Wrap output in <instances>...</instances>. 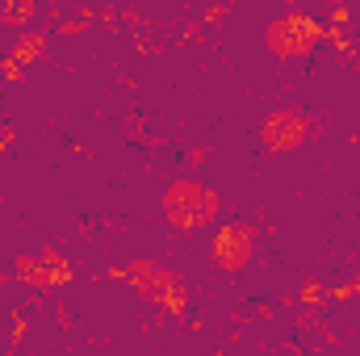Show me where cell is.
<instances>
[{"mask_svg": "<svg viewBox=\"0 0 360 356\" xmlns=\"http://www.w3.org/2000/svg\"><path fill=\"white\" fill-rule=\"evenodd\" d=\"M105 276L109 281H130V289L143 302L160 306L172 319H184V310H188V281L180 276L176 268H164L151 256H134L130 265H122V268H105Z\"/></svg>", "mask_w": 360, "mask_h": 356, "instance_id": "6da1fadb", "label": "cell"}, {"mask_svg": "<svg viewBox=\"0 0 360 356\" xmlns=\"http://www.w3.org/2000/svg\"><path fill=\"white\" fill-rule=\"evenodd\" d=\"M160 214H164V222H168L176 235H197V231H205V227L218 222L222 197H218V189H210L205 180L176 177V180H168V189L160 193Z\"/></svg>", "mask_w": 360, "mask_h": 356, "instance_id": "7a4b0ae2", "label": "cell"}, {"mask_svg": "<svg viewBox=\"0 0 360 356\" xmlns=\"http://www.w3.org/2000/svg\"><path fill=\"white\" fill-rule=\"evenodd\" d=\"M319 42H323V21L310 17V13H297V8L276 13L269 25H264V46H269V55H276L281 63H293V59L310 55Z\"/></svg>", "mask_w": 360, "mask_h": 356, "instance_id": "3957f363", "label": "cell"}, {"mask_svg": "<svg viewBox=\"0 0 360 356\" xmlns=\"http://www.w3.org/2000/svg\"><path fill=\"white\" fill-rule=\"evenodd\" d=\"M310 134L319 139L323 126H314V117L306 109H297V105H276L260 122V147H264V155H293V151H302L310 143Z\"/></svg>", "mask_w": 360, "mask_h": 356, "instance_id": "277c9868", "label": "cell"}, {"mask_svg": "<svg viewBox=\"0 0 360 356\" xmlns=\"http://www.w3.org/2000/svg\"><path fill=\"white\" fill-rule=\"evenodd\" d=\"M256 239H260V227L248 222V218H235V222L214 227V239H210V268L222 272V276H239L243 268L256 260Z\"/></svg>", "mask_w": 360, "mask_h": 356, "instance_id": "5b68a950", "label": "cell"}, {"mask_svg": "<svg viewBox=\"0 0 360 356\" xmlns=\"http://www.w3.org/2000/svg\"><path fill=\"white\" fill-rule=\"evenodd\" d=\"M8 276H13V285H25V289L42 293V289L68 285L76 272H72V265L59 256V248H42L38 256H17L13 268H8Z\"/></svg>", "mask_w": 360, "mask_h": 356, "instance_id": "8992f818", "label": "cell"}, {"mask_svg": "<svg viewBox=\"0 0 360 356\" xmlns=\"http://www.w3.org/2000/svg\"><path fill=\"white\" fill-rule=\"evenodd\" d=\"M46 51V34L42 30H25L17 42H13V51H8V59L17 63V68H30V63H38V55Z\"/></svg>", "mask_w": 360, "mask_h": 356, "instance_id": "52a82bcc", "label": "cell"}, {"mask_svg": "<svg viewBox=\"0 0 360 356\" xmlns=\"http://www.w3.org/2000/svg\"><path fill=\"white\" fill-rule=\"evenodd\" d=\"M34 13H38V0H4V8H0V25H8V30H25V25L34 21Z\"/></svg>", "mask_w": 360, "mask_h": 356, "instance_id": "ba28073f", "label": "cell"}, {"mask_svg": "<svg viewBox=\"0 0 360 356\" xmlns=\"http://www.w3.org/2000/svg\"><path fill=\"white\" fill-rule=\"evenodd\" d=\"M92 17H96L92 8H80V13H76L72 21H63V25H55L51 34H59V38H72V34H84V30L92 25Z\"/></svg>", "mask_w": 360, "mask_h": 356, "instance_id": "9c48e42d", "label": "cell"}, {"mask_svg": "<svg viewBox=\"0 0 360 356\" xmlns=\"http://www.w3.org/2000/svg\"><path fill=\"white\" fill-rule=\"evenodd\" d=\"M297 302H302V306H310V310H319V306L327 302V289H323L319 281H306V285H302V293H297Z\"/></svg>", "mask_w": 360, "mask_h": 356, "instance_id": "30bf717a", "label": "cell"}, {"mask_svg": "<svg viewBox=\"0 0 360 356\" xmlns=\"http://www.w3.org/2000/svg\"><path fill=\"white\" fill-rule=\"evenodd\" d=\"M96 17H101V25H105L109 34H117V30H122V8H101Z\"/></svg>", "mask_w": 360, "mask_h": 356, "instance_id": "8fae6325", "label": "cell"}, {"mask_svg": "<svg viewBox=\"0 0 360 356\" xmlns=\"http://www.w3.org/2000/svg\"><path fill=\"white\" fill-rule=\"evenodd\" d=\"M222 17H226V4H210V8L201 13V21H205V25H218Z\"/></svg>", "mask_w": 360, "mask_h": 356, "instance_id": "7c38bea8", "label": "cell"}, {"mask_svg": "<svg viewBox=\"0 0 360 356\" xmlns=\"http://www.w3.org/2000/svg\"><path fill=\"white\" fill-rule=\"evenodd\" d=\"M25 331H30V327H25V314L17 310V314H13V348H17V344L25 340Z\"/></svg>", "mask_w": 360, "mask_h": 356, "instance_id": "4fadbf2b", "label": "cell"}, {"mask_svg": "<svg viewBox=\"0 0 360 356\" xmlns=\"http://www.w3.org/2000/svg\"><path fill=\"white\" fill-rule=\"evenodd\" d=\"M122 17H126V25H134V30H143V25H147L139 8H122Z\"/></svg>", "mask_w": 360, "mask_h": 356, "instance_id": "5bb4252c", "label": "cell"}, {"mask_svg": "<svg viewBox=\"0 0 360 356\" xmlns=\"http://www.w3.org/2000/svg\"><path fill=\"white\" fill-rule=\"evenodd\" d=\"M205 155H210V151H205V147H193V151H188V155H184V160H188V164H193V168H197V164H205Z\"/></svg>", "mask_w": 360, "mask_h": 356, "instance_id": "9a60e30c", "label": "cell"}, {"mask_svg": "<svg viewBox=\"0 0 360 356\" xmlns=\"http://www.w3.org/2000/svg\"><path fill=\"white\" fill-rule=\"evenodd\" d=\"M0 352H4V336H0Z\"/></svg>", "mask_w": 360, "mask_h": 356, "instance_id": "2e32d148", "label": "cell"}]
</instances>
